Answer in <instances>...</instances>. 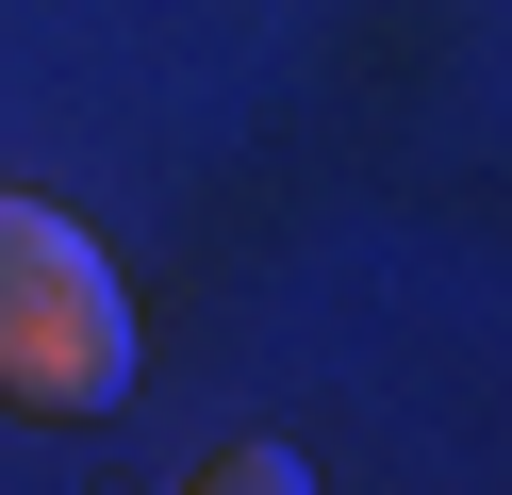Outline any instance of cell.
Returning <instances> with one entry per match:
<instances>
[{"instance_id":"2","label":"cell","mask_w":512,"mask_h":495,"mask_svg":"<svg viewBox=\"0 0 512 495\" xmlns=\"http://www.w3.org/2000/svg\"><path fill=\"white\" fill-rule=\"evenodd\" d=\"M298 479H314V462H298V446H265V429H248V446H215V462H199V495H298Z\"/></svg>"},{"instance_id":"1","label":"cell","mask_w":512,"mask_h":495,"mask_svg":"<svg viewBox=\"0 0 512 495\" xmlns=\"http://www.w3.org/2000/svg\"><path fill=\"white\" fill-rule=\"evenodd\" d=\"M133 396V281L67 198L0 182V413H116Z\"/></svg>"}]
</instances>
